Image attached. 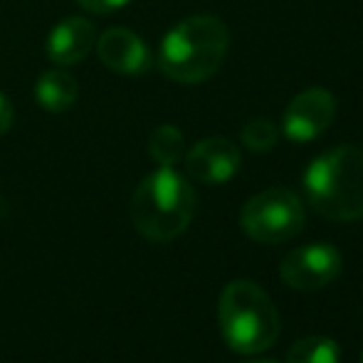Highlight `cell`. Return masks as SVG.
<instances>
[{"mask_svg": "<svg viewBox=\"0 0 363 363\" xmlns=\"http://www.w3.org/2000/svg\"><path fill=\"white\" fill-rule=\"evenodd\" d=\"M304 193L319 216L334 223L363 218V148L336 146L304 171Z\"/></svg>", "mask_w": 363, "mask_h": 363, "instance_id": "cell-2", "label": "cell"}, {"mask_svg": "<svg viewBox=\"0 0 363 363\" xmlns=\"http://www.w3.org/2000/svg\"><path fill=\"white\" fill-rule=\"evenodd\" d=\"M218 321L225 344L238 354H262L279 339V314L259 284L235 279L218 301Z\"/></svg>", "mask_w": 363, "mask_h": 363, "instance_id": "cell-4", "label": "cell"}, {"mask_svg": "<svg viewBox=\"0 0 363 363\" xmlns=\"http://www.w3.org/2000/svg\"><path fill=\"white\" fill-rule=\"evenodd\" d=\"M344 259L334 245H301L291 250L279 264V277L296 291H316L341 274Z\"/></svg>", "mask_w": 363, "mask_h": 363, "instance_id": "cell-6", "label": "cell"}, {"mask_svg": "<svg viewBox=\"0 0 363 363\" xmlns=\"http://www.w3.org/2000/svg\"><path fill=\"white\" fill-rule=\"evenodd\" d=\"M186 171L191 178L201 183H225L240 171V148L233 141L223 139V136H211V139L198 141L191 151L186 153Z\"/></svg>", "mask_w": 363, "mask_h": 363, "instance_id": "cell-8", "label": "cell"}, {"mask_svg": "<svg viewBox=\"0 0 363 363\" xmlns=\"http://www.w3.org/2000/svg\"><path fill=\"white\" fill-rule=\"evenodd\" d=\"M334 114V94L329 89L314 86V89L301 91L289 101L282 119V131L287 134V139L296 141V144H306V141H314L316 136H321L329 129Z\"/></svg>", "mask_w": 363, "mask_h": 363, "instance_id": "cell-7", "label": "cell"}, {"mask_svg": "<svg viewBox=\"0 0 363 363\" xmlns=\"http://www.w3.org/2000/svg\"><path fill=\"white\" fill-rule=\"evenodd\" d=\"M131 223L151 242H171L186 233L196 213V191L176 168L161 166L136 186Z\"/></svg>", "mask_w": 363, "mask_h": 363, "instance_id": "cell-3", "label": "cell"}, {"mask_svg": "<svg viewBox=\"0 0 363 363\" xmlns=\"http://www.w3.org/2000/svg\"><path fill=\"white\" fill-rule=\"evenodd\" d=\"M230 35L216 15L186 18L163 38L158 69L178 84H201L220 69L228 55Z\"/></svg>", "mask_w": 363, "mask_h": 363, "instance_id": "cell-1", "label": "cell"}, {"mask_svg": "<svg viewBox=\"0 0 363 363\" xmlns=\"http://www.w3.org/2000/svg\"><path fill=\"white\" fill-rule=\"evenodd\" d=\"M15 121V109H13V101L0 91V136H5L10 131Z\"/></svg>", "mask_w": 363, "mask_h": 363, "instance_id": "cell-16", "label": "cell"}, {"mask_svg": "<svg viewBox=\"0 0 363 363\" xmlns=\"http://www.w3.org/2000/svg\"><path fill=\"white\" fill-rule=\"evenodd\" d=\"M77 96H79V84L65 67L48 69L35 82V101L52 114H62V111L72 109Z\"/></svg>", "mask_w": 363, "mask_h": 363, "instance_id": "cell-11", "label": "cell"}, {"mask_svg": "<svg viewBox=\"0 0 363 363\" xmlns=\"http://www.w3.org/2000/svg\"><path fill=\"white\" fill-rule=\"evenodd\" d=\"M94 50L101 65L119 74H144L153 62L144 40L126 28H109L96 35Z\"/></svg>", "mask_w": 363, "mask_h": 363, "instance_id": "cell-9", "label": "cell"}, {"mask_svg": "<svg viewBox=\"0 0 363 363\" xmlns=\"http://www.w3.org/2000/svg\"><path fill=\"white\" fill-rule=\"evenodd\" d=\"M279 139V129L267 119H255L250 124H245L242 129V144L250 148V151H269Z\"/></svg>", "mask_w": 363, "mask_h": 363, "instance_id": "cell-14", "label": "cell"}, {"mask_svg": "<svg viewBox=\"0 0 363 363\" xmlns=\"http://www.w3.org/2000/svg\"><path fill=\"white\" fill-rule=\"evenodd\" d=\"M148 153H151V158L158 166L173 168L186 156L183 131L173 124H163V126H158V129H153V134L148 136Z\"/></svg>", "mask_w": 363, "mask_h": 363, "instance_id": "cell-12", "label": "cell"}, {"mask_svg": "<svg viewBox=\"0 0 363 363\" xmlns=\"http://www.w3.org/2000/svg\"><path fill=\"white\" fill-rule=\"evenodd\" d=\"M361 363H363V356H361Z\"/></svg>", "mask_w": 363, "mask_h": 363, "instance_id": "cell-18", "label": "cell"}, {"mask_svg": "<svg viewBox=\"0 0 363 363\" xmlns=\"http://www.w3.org/2000/svg\"><path fill=\"white\" fill-rule=\"evenodd\" d=\"M304 203L289 188H267L252 196L240 213L242 233L262 245H277L296 238L304 228Z\"/></svg>", "mask_w": 363, "mask_h": 363, "instance_id": "cell-5", "label": "cell"}, {"mask_svg": "<svg viewBox=\"0 0 363 363\" xmlns=\"http://www.w3.org/2000/svg\"><path fill=\"white\" fill-rule=\"evenodd\" d=\"M250 363H277V361H250Z\"/></svg>", "mask_w": 363, "mask_h": 363, "instance_id": "cell-17", "label": "cell"}, {"mask_svg": "<svg viewBox=\"0 0 363 363\" xmlns=\"http://www.w3.org/2000/svg\"><path fill=\"white\" fill-rule=\"evenodd\" d=\"M341 349L329 336H304L287 351V363H339Z\"/></svg>", "mask_w": 363, "mask_h": 363, "instance_id": "cell-13", "label": "cell"}, {"mask_svg": "<svg viewBox=\"0 0 363 363\" xmlns=\"http://www.w3.org/2000/svg\"><path fill=\"white\" fill-rule=\"evenodd\" d=\"M94 45H96L94 25L86 18L72 15V18H65L55 25L48 43H45V55L57 67H72V65L89 57Z\"/></svg>", "mask_w": 363, "mask_h": 363, "instance_id": "cell-10", "label": "cell"}, {"mask_svg": "<svg viewBox=\"0 0 363 363\" xmlns=\"http://www.w3.org/2000/svg\"><path fill=\"white\" fill-rule=\"evenodd\" d=\"M82 5V10L91 15H109V13H116V10L126 8L131 0H77Z\"/></svg>", "mask_w": 363, "mask_h": 363, "instance_id": "cell-15", "label": "cell"}]
</instances>
